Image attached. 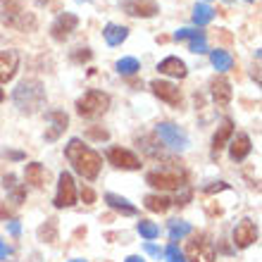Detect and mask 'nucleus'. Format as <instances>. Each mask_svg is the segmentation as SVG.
Instances as JSON below:
<instances>
[{
    "mask_svg": "<svg viewBox=\"0 0 262 262\" xmlns=\"http://www.w3.org/2000/svg\"><path fill=\"white\" fill-rule=\"evenodd\" d=\"M64 155H67V160L72 162L74 172L81 174L86 181L98 179L100 167H103V158H100L93 148H89V145L83 143L81 138H72V141L64 145Z\"/></svg>",
    "mask_w": 262,
    "mask_h": 262,
    "instance_id": "obj_1",
    "label": "nucleus"
},
{
    "mask_svg": "<svg viewBox=\"0 0 262 262\" xmlns=\"http://www.w3.org/2000/svg\"><path fill=\"white\" fill-rule=\"evenodd\" d=\"M12 103L21 115H34L46 103V89L38 79H24L12 91Z\"/></svg>",
    "mask_w": 262,
    "mask_h": 262,
    "instance_id": "obj_2",
    "label": "nucleus"
},
{
    "mask_svg": "<svg viewBox=\"0 0 262 262\" xmlns=\"http://www.w3.org/2000/svg\"><path fill=\"white\" fill-rule=\"evenodd\" d=\"M110 107V96L103 93V91H96L91 89L86 91L79 100H76V115L79 117H86V119H96L100 115H105Z\"/></svg>",
    "mask_w": 262,
    "mask_h": 262,
    "instance_id": "obj_3",
    "label": "nucleus"
},
{
    "mask_svg": "<svg viewBox=\"0 0 262 262\" xmlns=\"http://www.w3.org/2000/svg\"><path fill=\"white\" fill-rule=\"evenodd\" d=\"M0 19H3V24L19 29V31H31L36 27V17L21 7L19 0H7V5L0 12Z\"/></svg>",
    "mask_w": 262,
    "mask_h": 262,
    "instance_id": "obj_4",
    "label": "nucleus"
},
{
    "mask_svg": "<svg viewBox=\"0 0 262 262\" xmlns=\"http://www.w3.org/2000/svg\"><path fill=\"white\" fill-rule=\"evenodd\" d=\"M145 184L158 191H174V188H184L186 184V177L177 169H158V172H148L145 174Z\"/></svg>",
    "mask_w": 262,
    "mask_h": 262,
    "instance_id": "obj_5",
    "label": "nucleus"
},
{
    "mask_svg": "<svg viewBox=\"0 0 262 262\" xmlns=\"http://www.w3.org/2000/svg\"><path fill=\"white\" fill-rule=\"evenodd\" d=\"M155 134L160 136V141L167 145V148H172V150H186L188 148V136L186 131L181 129V126L172 124V122H160L155 126Z\"/></svg>",
    "mask_w": 262,
    "mask_h": 262,
    "instance_id": "obj_6",
    "label": "nucleus"
},
{
    "mask_svg": "<svg viewBox=\"0 0 262 262\" xmlns=\"http://www.w3.org/2000/svg\"><path fill=\"white\" fill-rule=\"evenodd\" d=\"M107 162L117 169H126V172H134V169H141V160H138L136 152L126 150L122 145H110L107 148Z\"/></svg>",
    "mask_w": 262,
    "mask_h": 262,
    "instance_id": "obj_7",
    "label": "nucleus"
},
{
    "mask_svg": "<svg viewBox=\"0 0 262 262\" xmlns=\"http://www.w3.org/2000/svg\"><path fill=\"white\" fill-rule=\"evenodd\" d=\"M55 207H72L76 203V184L69 172H62L57 177V193H55Z\"/></svg>",
    "mask_w": 262,
    "mask_h": 262,
    "instance_id": "obj_8",
    "label": "nucleus"
},
{
    "mask_svg": "<svg viewBox=\"0 0 262 262\" xmlns=\"http://www.w3.org/2000/svg\"><path fill=\"white\" fill-rule=\"evenodd\" d=\"M186 257L188 262H214V246L212 241H207L205 236H198L188 243L186 248Z\"/></svg>",
    "mask_w": 262,
    "mask_h": 262,
    "instance_id": "obj_9",
    "label": "nucleus"
},
{
    "mask_svg": "<svg viewBox=\"0 0 262 262\" xmlns=\"http://www.w3.org/2000/svg\"><path fill=\"white\" fill-rule=\"evenodd\" d=\"M76 27H79V17L72 12H62V14H57V19L53 21L50 36H53L55 41H64V38H69V36L74 34Z\"/></svg>",
    "mask_w": 262,
    "mask_h": 262,
    "instance_id": "obj_10",
    "label": "nucleus"
},
{
    "mask_svg": "<svg viewBox=\"0 0 262 262\" xmlns=\"http://www.w3.org/2000/svg\"><path fill=\"white\" fill-rule=\"evenodd\" d=\"M152 93L167 105H179L181 103V89L174 86L172 81H165V79H152L150 81Z\"/></svg>",
    "mask_w": 262,
    "mask_h": 262,
    "instance_id": "obj_11",
    "label": "nucleus"
},
{
    "mask_svg": "<svg viewBox=\"0 0 262 262\" xmlns=\"http://www.w3.org/2000/svg\"><path fill=\"white\" fill-rule=\"evenodd\" d=\"M46 122H48V126H46L43 138H46V141H57V138L64 134V129H67L69 117L62 110H50L48 115H46Z\"/></svg>",
    "mask_w": 262,
    "mask_h": 262,
    "instance_id": "obj_12",
    "label": "nucleus"
},
{
    "mask_svg": "<svg viewBox=\"0 0 262 262\" xmlns=\"http://www.w3.org/2000/svg\"><path fill=\"white\" fill-rule=\"evenodd\" d=\"M257 227L253 220H241L234 229V246L236 248H248L257 241Z\"/></svg>",
    "mask_w": 262,
    "mask_h": 262,
    "instance_id": "obj_13",
    "label": "nucleus"
},
{
    "mask_svg": "<svg viewBox=\"0 0 262 262\" xmlns=\"http://www.w3.org/2000/svg\"><path fill=\"white\" fill-rule=\"evenodd\" d=\"M122 10H124L126 14H131V17H143V19L155 17V14L160 12V7L155 0H124V3H122Z\"/></svg>",
    "mask_w": 262,
    "mask_h": 262,
    "instance_id": "obj_14",
    "label": "nucleus"
},
{
    "mask_svg": "<svg viewBox=\"0 0 262 262\" xmlns=\"http://www.w3.org/2000/svg\"><path fill=\"white\" fill-rule=\"evenodd\" d=\"M19 69V53L17 50H0V83L12 81Z\"/></svg>",
    "mask_w": 262,
    "mask_h": 262,
    "instance_id": "obj_15",
    "label": "nucleus"
},
{
    "mask_svg": "<svg viewBox=\"0 0 262 262\" xmlns=\"http://www.w3.org/2000/svg\"><path fill=\"white\" fill-rule=\"evenodd\" d=\"M210 93H212V100L220 107H227L231 103V96H234V91H231V83H229L227 76H214L212 81H210Z\"/></svg>",
    "mask_w": 262,
    "mask_h": 262,
    "instance_id": "obj_16",
    "label": "nucleus"
},
{
    "mask_svg": "<svg viewBox=\"0 0 262 262\" xmlns=\"http://www.w3.org/2000/svg\"><path fill=\"white\" fill-rule=\"evenodd\" d=\"M231 136H234V122H231L229 117H224L220 122V126H217V131H214V136H212V158L220 155L222 148H227V143L231 141Z\"/></svg>",
    "mask_w": 262,
    "mask_h": 262,
    "instance_id": "obj_17",
    "label": "nucleus"
},
{
    "mask_svg": "<svg viewBox=\"0 0 262 262\" xmlns=\"http://www.w3.org/2000/svg\"><path fill=\"white\" fill-rule=\"evenodd\" d=\"M158 72L160 74H165V76H172V79H184V76L188 74L186 62L179 60V57H174V55L165 57V60L158 64Z\"/></svg>",
    "mask_w": 262,
    "mask_h": 262,
    "instance_id": "obj_18",
    "label": "nucleus"
},
{
    "mask_svg": "<svg viewBox=\"0 0 262 262\" xmlns=\"http://www.w3.org/2000/svg\"><path fill=\"white\" fill-rule=\"evenodd\" d=\"M250 150H253V143H250L248 134H236V138L231 141V145H229L231 160H234V162H243V160L250 155Z\"/></svg>",
    "mask_w": 262,
    "mask_h": 262,
    "instance_id": "obj_19",
    "label": "nucleus"
},
{
    "mask_svg": "<svg viewBox=\"0 0 262 262\" xmlns=\"http://www.w3.org/2000/svg\"><path fill=\"white\" fill-rule=\"evenodd\" d=\"M24 181L36 188L46 186V184H48V169H46L41 162H29V165L24 167Z\"/></svg>",
    "mask_w": 262,
    "mask_h": 262,
    "instance_id": "obj_20",
    "label": "nucleus"
},
{
    "mask_svg": "<svg viewBox=\"0 0 262 262\" xmlns=\"http://www.w3.org/2000/svg\"><path fill=\"white\" fill-rule=\"evenodd\" d=\"M103 36L107 46H122L126 41V36H129V29L122 27V24H107L103 29Z\"/></svg>",
    "mask_w": 262,
    "mask_h": 262,
    "instance_id": "obj_21",
    "label": "nucleus"
},
{
    "mask_svg": "<svg viewBox=\"0 0 262 262\" xmlns=\"http://www.w3.org/2000/svg\"><path fill=\"white\" fill-rule=\"evenodd\" d=\"M105 203H107L115 212H122V214H126V217L136 214V207L131 205L126 198H122V195H117V193H105Z\"/></svg>",
    "mask_w": 262,
    "mask_h": 262,
    "instance_id": "obj_22",
    "label": "nucleus"
},
{
    "mask_svg": "<svg viewBox=\"0 0 262 262\" xmlns=\"http://www.w3.org/2000/svg\"><path fill=\"white\" fill-rule=\"evenodd\" d=\"M143 205H145V210H150V212H167V210L172 207V200L167 198V195L150 193L143 198Z\"/></svg>",
    "mask_w": 262,
    "mask_h": 262,
    "instance_id": "obj_23",
    "label": "nucleus"
},
{
    "mask_svg": "<svg viewBox=\"0 0 262 262\" xmlns=\"http://www.w3.org/2000/svg\"><path fill=\"white\" fill-rule=\"evenodd\" d=\"M210 62L217 72H229V69L234 67V57L229 55L227 50H212L210 53Z\"/></svg>",
    "mask_w": 262,
    "mask_h": 262,
    "instance_id": "obj_24",
    "label": "nucleus"
},
{
    "mask_svg": "<svg viewBox=\"0 0 262 262\" xmlns=\"http://www.w3.org/2000/svg\"><path fill=\"white\" fill-rule=\"evenodd\" d=\"M212 19H214V10L210 7V3H198V5L193 7V21L198 27H205V24H210Z\"/></svg>",
    "mask_w": 262,
    "mask_h": 262,
    "instance_id": "obj_25",
    "label": "nucleus"
},
{
    "mask_svg": "<svg viewBox=\"0 0 262 262\" xmlns=\"http://www.w3.org/2000/svg\"><path fill=\"white\" fill-rule=\"evenodd\" d=\"M193 231V227L184 220H172L169 222V241H181V238H186L188 234Z\"/></svg>",
    "mask_w": 262,
    "mask_h": 262,
    "instance_id": "obj_26",
    "label": "nucleus"
},
{
    "mask_svg": "<svg viewBox=\"0 0 262 262\" xmlns=\"http://www.w3.org/2000/svg\"><path fill=\"white\" fill-rule=\"evenodd\" d=\"M136 229H138V234L143 236L145 241H152V238H158L160 236V227L155 224V222H150V220H141L136 224Z\"/></svg>",
    "mask_w": 262,
    "mask_h": 262,
    "instance_id": "obj_27",
    "label": "nucleus"
},
{
    "mask_svg": "<svg viewBox=\"0 0 262 262\" xmlns=\"http://www.w3.org/2000/svg\"><path fill=\"white\" fill-rule=\"evenodd\" d=\"M117 72L119 74H124V76H131V74H136L138 69H141V62H138L136 57H122V60H117Z\"/></svg>",
    "mask_w": 262,
    "mask_h": 262,
    "instance_id": "obj_28",
    "label": "nucleus"
},
{
    "mask_svg": "<svg viewBox=\"0 0 262 262\" xmlns=\"http://www.w3.org/2000/svg\"><path fill=\"white\" fill-rule=\"evenodd\" d=\"M162 255L167 257V262H186V257H184V253H181L179 248H177V243H169L165 250H162Z\"/></svg>",
    "mask_w": 262,
    "mask_h": 262,
    "instance_id": "obj_29",
    "label": "nucleus"
},
{
    "mask_svg": "<svg viewBox=\"0 0 262 262\" xmlns=\"http://www.w3.org/2000/svg\"><path fill=\"white\" fill-rule=\"evenodd\" d=\"M174 38L177 41H195V38H205V34L203 31H195V29H179L177 34H174Z\"/></svg>",
    "mask_w": 262,
    "mask_h": 262,
    "instance_id": "obj_30",
    "label": "nucleus"
},
{
    "mask_svg": "<svg viewBox=\"0 0 262 262\" xmlns=\"http://www.w3.org/2000/svg\"><path fill=\"white\" fill-rule=\"evenodd\" d=\"M38 236H41V238H46L48 243L55 241V220H48V227L38 229Z\"/></svg>",
    "mask_w": 262,
    "mask_h": 262,
    "instance_id": "obj_31",
    "label": "nucleus"
},
{
    "mask_svg": "<svg viewBox=\"0 0 262 262\" xmlns=\"http://www.w3.org/2000/svg\"><path fill=\"white\" fill-rule=\"evenodd\" d=\"M86 136L93 138V141H107V136H110V134H107V131H105L103 126H100V129H96V126H91V129L86 131Z\"/></svg>",
    "mask_w": 262,
    "mask_h": 262,
    "instance_id": "obj_32",
    "label": "nucleus"
},
{
    "mask_svg": "<svg viewBox=\"0 0 262 262\" xmlns=\"http://www.w3.org/2000/svg\"><path fill=\"white\" fill-rule=\"evenodd\" d=\"M188 50H191V53H198V55L207 53V43H205V38H195V41H191Z\"/></svg>",
    "mask_w": 262,
    "mask_h": 262,
    "instance_id": "obj_33",
    "label": "nucleus"
},
{
    "mask_svg": "<svg viewBox=\"0 0 262 262\" xmlns=\"http://www.w3.org/2000/svg\"><path fill=\"white\" fill-rule=\"evenodd\" d=\"M72 60H74V62H86V60H91V50L76 48V53H72Z\"/></svg>",
    "mask_w": 262,
    "mask_h": 262,
    "instance_id": "obj_34",
    "label": "nucleus"
},
{
    "mask_svg": "<svg viewBox=\"0 0 262 262\" xmlns=\"http://www.w3.org/2000/svg\"><path fill=\"white\" fill-rule=\"evenodd\" d=\"M81 200L86 203V205L96 203V191H93L91 186H83V188H81Z\"/></svg>",
    "mask_w": 262,
    "mask_h": 262,
    "instance_id": "obj_35",
    "label": "nucleus"
},
{
    "mask_svg": "<svg viewBox=\"0 0 262 262\" xmlns=\"http://www.w3.org/2000/svg\"><path fill=\"white\" fill-rule=\"evenodd\" d=\"M143 248H145V253H150L152 257H160V255H162V250H160L158 246H155V243H150V241H145V243H143Z\"/></svg>",
    "mask_w": 262,
    "mask_h": 262,
    "instance_id": "obj_36",
    "label": "nucleus"
},
{
    "mask_svg": "<svg viewBox=\"0 0 262 262\" xmlns=\"http://www.w3.org/2000/svg\"><path fill=\"white\" fill-rule=\"evenodd\" d=\"M7 229H10V234H12V236H19V231H21V227H19V222H17V220L10 222V224H7Z\"/></svg>",
    "mask_w": 262,
    "mask_h": 262,
    "instance_id": "obj_37",
    "label": "nucleus"
},
{
    "mask_svg": "<svg viewBox=\"0 0 262 262\" xmlns=\"http://www.w3.org/2000/svg\"><path fill=\"white\" fill-rule=\"evenodd\" d=\"M5 257H7V246L0 241V260H5Z\"/></svg>",
    "mask_w": 262,
    "mask_h": 262,
    "instance_id": "obj_38",
    "label": "nucleus"
},
{
    "mask_svg": "<svg viewBox=\"0 0 262 262\" xmlns=\"http://www.w3.org/2000/svg\"><path fill=\"white\" fill-rule=\"evenodd\" d=\"M124 262H145V260L143 257H138V255H131V257H126Z\"/></svg>",
    "mask_w": 262,
    "mask_h": 262,
    "instance_id": "obj_39",
    "label": "nucleus"
},
{
    "mask_svg": "<svg viewBox=\"0 0 262 262\" xmlns=\"http://www.w3.org/2000/svg\"><path fill=\"white\" fill-rule=\"evenodd\" d=\"M0 100H5V91L0 89Z\"/></svg>",
    "mask_w": 262,
    "mask_h": 262,
    "instance_id": "obj_40",
    "label": "nucleus"
},
{
    "mask_svg": "<svg viewBox=\"0 0 262 262\" xmlns=\"http://www.w3.org/2000/svg\"><path fill=\"white\" fill-rule=\"evenodd\" d=\"M36 3H38V5H46V3H48V0H36Z\"/></svg>",
    "mask_w": 262,
    "mask_h": 262,
    "instance_id": "obj_41",
    "label": "nucleus"
},
{
    "mask_svg": "<svg viewBox=\"0 0 262 262\" xmlns=\"http://www.w3.org/2000/svg\"><path fill=\"white\" fill-rule=\"evenodd\" d=\"M69 262H86V260H69Z\"/></svg>",
    "mask_w": 262,
    "mask_h": 262,
    "instance_id": "obj_42",
    "label": "nucleus"
},
{
    "mask_svg": "<svg viewBox=\"0 0 262 262\" xmlns=\"http://www.w3.org/2000/svg\"><path fill=\"white\" fill-rule=\"evenodd\" d=\"M246 3H255V0H246Z\"/></svg>",
    "mask_w": 262,
    "mask_h": 262,
    "instance_id": "obj_43",
    "label": "nucleus"
},
{
    "mask_svg": "<svg viewBox=\"0 0 262 262\" xmlns=\"http://www.w3.org/2000/svg\"><path fill=\"white\" fill-rule=\"evenodd\" d=\"M205 3H207V0H205Z\"/></svg>",
    "mask_w": 262,
    "mask_h": 262,
    "instance_id": "obj_44",
    "label": "nucleus"
}]
</instances>
